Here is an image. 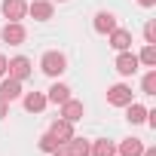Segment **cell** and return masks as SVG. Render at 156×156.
<instances>
[{
    "instance_id": "23",
    "label": "cell",
    "mask_w": 156,
    "mask_h": 156,
    "mask_svg": "<svg viewBox=\"0 0 156 156\" xmlns=\"http://www.w3.org/2000/svg\"><path fill=\"white\" fill-rule=\"evenodd\" d=\"M6 110H9V101H3V98H0V119L6 116Z\"/></svg>"
},
{
    "instance_id": "4",
    "label": "cell",
    "mask_w": 156,
    "mask_h": 156,
    "mask_svg": "<svg viewBox=\"0 0 156 156\" xmlns=\"http://www.w3.org/2000/svg\"><path fill=\"white\" fill-rule=\"evenodd\" d=\"M25 37H28V31L22 28V22H6V28H3V43H9V46H22Z\"/></svg>"
},
{
    "instance_id": "19",
    "label": "cell",
    "mask_w": 156,
    "mask_h": 156,
    "mask_svg": "<svg viewBox=\"0 0 156 156\" xmlns=\"http://www.w3.org/2000/svg\"><path fill=\"white\" fill-rule=\"evenodd\" d=\"M138 61H144V64H150V67H153V64H156V46H153V43H147V46L141 49Z\"/></svg>"
},
{
    "instance_id": "10",
    "label": "cell",
    "mask_w": 156,
    "mask_h": 156,
    "mask_svg": "<svg viewBox=\"0 0 156 156\" xmlns=\"http://www.w3.org/2000/svg\"><path fill=\"white\" fill-rule=\"evenodd\" d=\"M22 95V80H16V76H6L3 86H0V98L3 101H16Z\"/></svg>"
},
{
    "instance_id": "25",
    "label": "cell",
    "mask_w": 156,
    "mask_h": 156,
    "mask_svg": "<svg viewBox=\"0 0 156 156\" xmlns=\"http://www.w3.org/2000/svg\"><path fill=\"white\" fill-rule=\"evenodd\" d=\"M138 3H141V6H153V3H156V0H138Z\"/></svg>"
},
{
    "instance_id": "5",
    "label": "cell",
    "mask_w": 156,
    "mask_h": 156,
    "mask_svg": "<svg viewBox=\"0 0 156 156\" xmlns=\"http://www.w3.org/2000/svg\"><path fill=\"white\" fill-rule=\"evenodd\" d=\"M83 113H86L83 101H73V98H67V101L61 104V119H67V122H80V119H83Z\"/></svg>"
},
{
    "instance_id": "6",
    "label": "cell",
    "mask_w": 156,
    "mask_h": 156,
    "mask_svg": "<svg viewBox=\"0 0 156 156\" xmlns=\"http://www.w3.org/2000/svg\"><path fill=\"white\" fill-rule=\"evenodd\" d=\"M138 64H141V61H138V55H132L129 49L116 55V70H119L122 76H132V73L138 70Z\"/></svg>"
},
{
    "instance_id": "2",
    "label": "cell",
    "mask_w": 156,
    "mask_h": 156,
    "mask_svg": "<svg viewBox=\"0 0 156 156\" xmlns=\"http://www.w3.org/2000/svg\"><path fill=\"white\" fill-rule=\"evenodd\" d=\"M107 101H110L113 107H129V104H132V89H129L126 83H116V86L107 89Z\"/></svg>"
},
{
    "instance_id": "26",
    "label": "cell",
    "mask_w": 156,
    "mask_h": 156,
    "mask_svg": "<svg viewBox=\"0 0 156 156\" xmlns=\"http://www.w3.org/2000/svg\"><path fill=\"white\" fill-rule=\"evenodd\" d=\"M141 156H156V150H153V147H150V150H144V153H141Z\"/></svg>"
},
{
    "instance_id": "14",
    "label": "cell",
    "mask_w": 156,
    "mask_h": 156,
    "mask_svg": "<svg viewBox=\"0 0 156 156\" xmlns=\"http://www.w3.org/2000/svg\"><path fill=\"white\" fill-rule=\"evenodd\" d=\"M141 153H144L141 138H126V141L119 144V156H141Z\"/></svg>"
},
{
    "instance_id": "8",
    "label": "cell",
    "mask_w": 156,
    "mask_h": 156,
    "mask_svg": "<svg viewBox=\"0 0 156 156\" xmlns=\"http://www.w3.org/2000/svg\"><path fill=\"white\" fill-rule=\"evenodd\" d=\"M49 135H52L58 144H64V141H70V138H73V122H67V119H55V122H52V129H49Z\"/></svg>"
},
{
    "instance_id": "17",
    "label": "cell",
    "mask_w": 156,
    "mask_h": 156,
    "mask_svg": "<svg viewBox=\"0 0 156 156\" xmlns=\"http://www.w3.org/2000/svg\"><path fill=\"white\" fill-rule=\"evenodd\" d=\"M126 119H129V122H135V126H138V122H144V119H147V107H141V104H135V101H132V104H129V116H126Z\"/></svg>"
},
{
    "instance_id": "7",
    "label": "cell",
    "mask_w": 156,
    "mask_h": 156,
    "mask_svg": "<svg viewBox=\"0 0 156 156\" xmlns=\"http://www.w3.org/2000/svg\"><path fill=\"white\" fill-rule=\"evenodd\" d=\"M25 12H28V3H25V0H3V16H6L9 22H22Z\"/></svg>"
},
{
    "instance_id": "3",
    "label": "cell",
    "mask_w": 156,
    "mask_h": 156,
    "mask_svg": "<svg viewBox=\"0 0 156 156\" xmlns=\"http://www.w3.org/2000/svg\"><path fill=\"white\" fill-rule=\"evenodd\" d=\"M6 70H9V76H16V80H28L34 73V67H31V61L25 55H16L12 61H6Z\"/></svg>"
},
{
    "instance_id": "1",
    "label": "cell",
    "mask_w": 156,
    "mask_h": 156,
    "mask_svg": "<svg viewBox=\"0 0 156 156\" xmlns=\"http://www.w3.org/2000/svg\"><path fill=\"white\" fill-rule=\"evenodd\" d=\"M40 67H43L46 76H61V73L67 70V58H64L61 52H46L43 61H40Z\"/></svg>"
},
{
    "instance_id": "24",
    "label": "cell",
    "mask_w": 156,
    "mask_h": 156,
    "mask_svg": "<svg viewBox=\"0 0 156 156\" xmlns=\"http://www.w3.org/2000/svg\"><path fill=\"white\" fill-rule=\"evenodd\" d=\"M3 73H6V58L0 55V76H3Z\"/></svg>"
},
{
    "instance_id": "18",
    "label": "cell",
    "mask_w": 156,
    "mask_h": 156,
    "mask_svg": "<svg viewBox=\"0 0 156 156\" xmlns=\"http://www.w3.org/2000/svg\"><path fill=\"white\" fill-rule=\"evenodd\" d=\"M67 147H70V156H89V144L83 138H70Z\"/></svg>"
},
{
    "instance_id": "9",
    "label": "cell",
    "mask_w": 156,
    "mask_h": 156,
    "mask_svg": "<svg viewBox=\"0 0 156 156\" xmlns=\"http://www.w3.org/2000/svg\"><path fill=\"white\" fill-rule=\"evenodd\" d=\"M110 46H113L116 52H126V49L132 46V31H126V28H113V31H110Z\"/></svg>"
},
{
    "instance_id": "11",
    "label": "cell",
    "mask_w": 156,
    "mask_h": 156,
    "mask_svg": "<svg viewBox=\"0 0 156 156\" xmlns=\"http://www.w3.org/2000/svg\"><path fill=\"white\" fill-rule=\"evenodd\" d=\"M28 12L37 22H46V19H52V3L49 0H34V3H28Z\"/></svg>"
},
{
    "instance_id": "21",
    "label": "cell",
    "mask_w": 156,
    "mask_h": 156,
    "mask_svg": "<svg viewBox=\"0 0 156 156\" xmlns=\"http://www.w3.org/2000/svg\"><path fill=\"white\" fill-rule=\"evenodd\" d=\"M55 147H58V141H55V138H52V135H49V132H46V135H43V138H40V150H43V153H52V150H55Z\"/></svg>"
},
{
    "instance_id": "27",
    "label": "cell",
    "mask_w": 156,
    "mask_h": 156,
    "mask_svg": "<svg viewBox=\"0 0 156 156\" xmlns=\"http://www.w3.org/2000/svg\"><path fill=\"white\" fill-rule=\"evenodd\" d=\"M58 3H64V0H58Z\"/></svg>"
},
{
    "instance_id": "20",
    "label": "cell",
    "mask_w": 156,
    "mask_h": 156,
    "mask_svg": "<svg viewBox=\"0 0 156 156\" xmlns=\"http://www.w3.org/2000/svg\"><path fill=\"white\" fill-rule=\"evenodd\" d=\"M141 89H144V95H156V70H150V73L144 76Z\"/></svg>"
},
{
    "instance_id": "22",
    "label": "cell",
    "mask_w": 156,
    "mask_h": 156,
    "mask_svg": "<svg viewBox=\"0 0 156 156\" xmlns=\"http://www.w3.org/2000/svg\"><path fill=\"white\" fill-rule=\"evenodd\" d=\"M144 40H147V43H156V25H153V22L144 25Z\"/></svg>"
},
{
    "instance_id": "13",
    "label": "cell",
    "mask_w": 156,
    "mask_h": 156,
    "mask_svg": "<svg viewBox=\"0 0 156 156\" xmlns=\"http://www.w3.org/2000/svg\"><path fill=\"white\" fill-rule=\"evenodd\" d=\"M113 28H116V16L113 12H98L95 16V31L98 34H110Z\"/></svg>"
},
{
    "instance_id": "12",
    "label": "cell",
    "mask_w": 156,
    "mask_h": 156,
    "mask_svg": "<svg viewBox=\"0 0 156 156\" xmlns=\"http://www.w3.org/2000/svg\"><path fill=\"white\" fill-rule=\"evenodd\" d=\"M46 104H49V101H46L43 92H28V95H25V110H28V113H40Z\"/></svg>"
},
{
    "instance_id": "15",
    "label": "cell",
    "mask_w": 156,
    "mask_h": 156,
    "mask_svg": "<svg viewBox=\"0 0 156 156\" xmlns=\"http://www.w3.org/2000/svg\"><path fill=\"white\" fill-rule=\"evenodd\" d=\"M70 98V89L64 86V83H55L52 89H49V95H46V101H52V104H64Z\"/></svg>"
},
{
    "instance_id": "16",
    "label": "cell",
    "mask_w": 156,
    "mask_h": 156,
    "mask_svg": "<svg viewBox=\"0 0 156 156\" xmlns=\"http://www.w3.org/2000/svg\"><path fill=\"white\" fill-rule=\"evenodd\" d=\"M89 153H92V156H113V153H116V147H113V141H107V138H104V141H95V144L89 147Z\"/></svg>"
}]
</instances>
